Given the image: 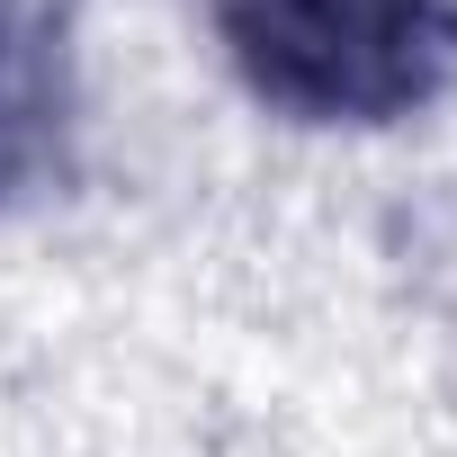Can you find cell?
Returning <instances> with one entry per match:
<instances>
[{"mask_svg":"<svg viewBox=\"0 0 457 457\" xmlns=\"http://www.w3.org/2000/svg\"><path fill=\"white\" fill-rule=\"evenodd\" d=\"M215 28L261 99L323 126H368L439 90L457 0H215Z\"/></svg>","mask_w":457,"mask_h":457,"instance_id":"1","label":"cell"}]
</instances>
